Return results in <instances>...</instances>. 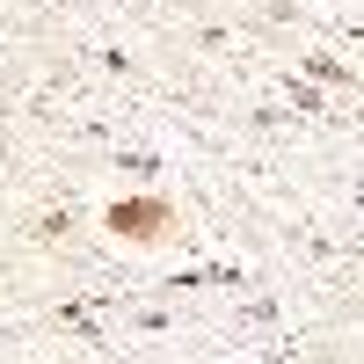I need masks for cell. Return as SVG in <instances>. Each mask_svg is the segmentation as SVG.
Returning a JSON list of instances; mask_svg holds the SVG:
<instances>
[{
    "label": "cell",
    "instance_id": "obj_1",
    "mask_svg": "<svg viewBox=\"0 0 364 364\" xmlns=\"http://www.w3.org/2000/svg\"><path fill=\"white\" fill-rule=\"evenodd\" d=\"M102 226L124 233V240H168V233H175V204H168V197H117V204L102 211Z\"/></svg>",
    "mask_w": 364,
    "mask_h": 364
}]
</instances>
